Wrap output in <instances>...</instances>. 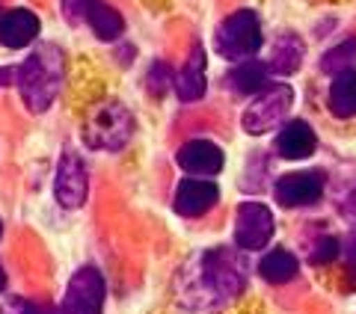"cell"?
Listing matches in <instances>:
<instances>
[{
    "label": "cell",
    "mask_w": 356,
    "mask_h": 314,
    "mask_svg": "<svg viewBox=\"0 0 356 314\" xmlns=\"http://www.w3.org/2000/svg\"><path fill=\"white\" fill-rule=\"evenodd\" d=\"M181 297L187 306H217V302L235 297L243 288V267L229 249H214L199 255L181 273Z\"/></svg>",
    "instance_id": "6da1fadb"
},
{
    "label": "cell",
    "mask_w": 356,
    "mask_h": 314,
    "mask_svg": "<svg viewBox=\"0 0 356 314\" xmlns=\"http://www.w3.org/2000/svg\"><path fill=\"white\" fill-rule=\"evenodd\" d=\"M65 77V60L57 44H42L18 69V89L30 113H44L57 101Z\"/></svg>",
    "instance_id": "7a4b0ae2"
},
{
    "label": "cell",
    "mask_w": 356,
    "mask_h": 314,
    "mask_svg": "<svg viewBox=\"0 0 356 314\" xmlns=\"http://www.w3.org/2000/svg\"><path fill=\"white\" fill-rule=\"evenodd\" d=\"M131 137H134V116L122 101H104V104H98L89 113L86 128H83V140L89 149L119 151V149H125Z\"/></svg>",
    "instance_id": "3957f363"
},
{
    "label": "cell",
    "mask_w": 356,
    "mask_h": 314,
    "mask_svg": "<svg viewBox=\"0 0 356 314\" xmlns=\"http://www.w3.org/2000/svg\"><path fill=\"white\" fill-rule=\"evenodd\" d=\"M214 48L226 60H247L261 48V24L252 9H238L217 27Z\"/></svg>",
    "instance_id": "277c9868"
},
{
    "label": "cell",
    "mask_w": 356,
    "mask_h": 314,
    "mask_svg": "<svg viewBox=\"0 0 356 314\" xmlns=\"http://www.w3.org/2000/svg\"><path fill=\"white\" fill-rule=\"evenodd\" d=\"M291 104H294L291 86H288V83L270 86V89H264V92L255 98L247 110H243L241 125H243V131H247V133L259 137V133H267V131L280 128L285 122V116H288V110H291Z\"/></svg>",
    "instance_id": "5b68a950"
},
{
    "label": "cell",
    "mask_w": 356,
    "mask_h": 314,
    "mask_svg": "<svg viewBox=\"0 0 356 314\" xmlns=\"http://www.w3.org/2000/svg\"><path fill=\"white\" fill-rule=\"evenodd\" d=\"M104 308V279L95 267H83L72 276L65 288V314H102Z\"/></svg>",
    "instance_id": "8992f818"
},
{
    "label": "cell",
    "mask_w": 356,
    "mask_h": 314,
    "mask_svg": "<svg viewBox=\"0 0 356 314\" xmlns=\"http://www.w3.org/2000/svg\"><path fill=\"white\" fill-rule=\"evenodd\" d=\"M273 238V214L261 201H243L235 214V243L241 249H261Z\"/></svg>",
    "instance_id": "52a82bcc"
},
{
    "label": "cell",
    "mask_w": 356,
    "mask_h": 314,
    "mask_svg": "<svg viewBox=\"0 0 356 314\" xmlns=\"http://www.w3.org/2000/svg\"><path fill=\"white\" fill-rule=\"evenodd\" d=\"M54 193H57V201L63 208H81L86 201V193H89V178H86V166L81 160V154L65 149L63 157H60V170H57V187H54Z\"/></svg>",
    "instance_id": "ba28073f"
},
{
    "label": "cell",
    "mask_w": 356,
    "mask_h": 314,
    "mask_svg": "<svg viewBox=\"0 0 356 314\" xmlns=\"http://www.w3.org/2000/svg\"><path fill=\"white\" fill-rule=\"evenodd\" d=\"M276 201L282 208H303V205H315L324 193V172H291L282 175L273 187Z\"/></svg>",
    "instance_id": "9c48e42d"
},
{
    "label": "cell",
    "mask_w": 356,
    "mask_h": 314,
    "mask_svg": "<svg viewBox=\"0 0 356 314\" xmlns=\"http://www.w3.org/2000/svg\"><path fill=\"white\" fill-rule=\"evenodd\" d=\"M220 190L214 181H202V178H184L175 190V210L181 217H202L217 205Z\"/></svg>",
    "instance_id": "30bf717a"
},
{
    "label": "cell",
    "mask_w": 356,
    "mask_h": 314,
    "mask_svg": "<svg viewBox=\"0 0 356 314\" xmlns=\"http://www.w3.org/2000/svg\"><path fill=\"white\" fill-rule=\"evenodd\" d=\"M178 166L191 175H217L222 170V149L208 140H191L178 151Z\"/></svg>",
    "instance_id": "8fae6325"
},
{
    "label": "cell",
    "mask_w": 356,
    "mask_h": 314,
    "mask_svg": "<svg viewBox=\"0 0 356 314\" xmlns=\"http://www.w3.org/2000/svg\"><path fill=\"white\" fill-rule=\"evenodd\" d=\"M36 36H39V18L30 9H13V13L0 18V44H6V48L18 51Z\"/></svg>",
    "instance_id": "7c38bea8"
},
{
    "label": "cell",
    "mask_w": 356,
    "mask_h": 314,
    "mask_svg": "<svg viewBox=\"0 0 356 314\" xmlns=\"http://www.w3.org/2000/svg\"><path fill=\"white\" fill-rule=\"evenodd\" d=\"M318 149V137L306 122H288L276 137V151H280L285 160H303L312 151Z\"/></svg>",
    "instance_id": "4fadbf2b"
},
{
    "label": "cell",
    "mask_w": 356,
    "mask_h": 314,
    "mask_svg": "<svg viewBox=\"0 0 356 314\" xmlns=\"http://www.w3.org/2000/svg\"><path fill=\"white\" fill-rule=\"evenodd\" d=\"M175 92L181 101H199L205 95V51L199 44L193 48L191 60L184 63L181 74L175 77Z\"/></svg>",
    "instance_id": "5bb4252c"
},
{
    "label": "cell",
    "mask_w": 356,
    "mask_h": 314,
    "mask_svg": "<svg viewBox=\"0 0 356 314\" xmlns=\"http://www.w3.org/2000/svg\"><path fill=\"white\" fill-rule=\"evenodd\" d=\"M330 113L339 119L356 116V72L348 69L332 77L330 86Z\"/></svg>",
    "instance_id": "9a60e30c"
},
{
    "label": "cell",
    "mask_w": 356,
    "mask_h": 314,
    "mask_svg": "<svg viewBox=\"0 0 356 314\" xmlns=\"http://www.w3.org/2000/svg\"><path fill=\"white\" fill-rule=\"evenodd\" d=\"M86 21H89V27L95 30V36L102 42L119 39L122 27H125L122 15L116 13V9H110L107 3H102V0H89V3H86Z\"/></svg>",
    "instance_id": "2e32d148"
},
{
    "label": "cell",
    "mask_w": 356,
    "mask_h": 314,
    "mask_svg": "<svg viewBox=\"0 0 356 314\" xmlns=\"http://www.w3.org/2000/svg\"><path fill=\"white\" fill-rule=\"evenodd\" d=\"M303 42H300L297 36H291V33H288V36H282L280 42L273 44V51H270V65H267V69H270L273 74H294L300 65H303Z\"/></svg>",
    "instance_id": "e0dca14e"
},
{
    "label": "cell",
    "mask_w": 356,
    "mask_h": 314,
    "mask_svg": "<svg viewBox=\"0 0 356 314\" xmlns=\"http://www.w3.org/2000/svg\"><path fill=\"white\" fill-rule=\"evenodd\" d=\"M297 258L291 252H285V249H273V252H267L261 258V264H259V273L267 279L270 285H285V282H291V279L297 276Z\"/></svg>",
    "instance_id": "ac0fdd59"
},
{
    "label": "cell",
    "mask_w": 356,
    "mask_h": 314,
    "mask_svg": "<svg viewBox=\"0 0 356 314\" xmlns=\"http://www.w3.org/2000/svg\"><path fill=\"white\" fill-rule=\"evenodd\" d=\"M267 65L255 63V60H243L235 72L229 74V86L235 89V92L241 95H250V92H261V89L267 86Z\"/></svg>",
    "instance_id": "d6986e66"
},
{
    "label": "cell",
    "mask_w": 356,
    "mask_h": 314,
    "mask_svg": "<svg viewBox=\"0 0 356 314\" xmlns=\"http://www.w3.org/2000/svg\"><path fill=\"white\" fill-rule=\"evenodd\" d=\"M353 60H356V39H348V42H341L332 51L324 53V60H321V69H324L327 74H341V72L350 69Z\"/></svg>",
    "instance_id": "ffe728a7"
},
{
    "label": "cell",
    "mask_w": 356,
    "mask_h": 314,
    "mask_svg": "<svg viewBox=\"0 0 356 314\" xmlns=\"http://www.w3.org/2000/svg\"><path fill=\"white\" fill-rule=\"evenodd\" d=\"M339 255V240L336 238H321L309 252V261L312 264H330L332 258Z\"/></svg>",
    "instance_id": "44dd1931"
},
{
    "label": "cell",
    "mask_w": 356,
    "mask_h": 314,
    "mask_svg": "<svg viewBox=\"0 0 356 314\" xmlns=\"http://www.w3.org/2000/svg\"><path fill=\"white\" fill-rule=\"evenodd\" d=\"M170 65L166 63H154L152 69H149V89H152V95H163L166 92V86H170Z\"/></svg>",
    "instance_id": "7402d4cb"
},
{
    "label": "cell",
    "mask_w": 356,
    "mask_h": 314,
    "mask_svg": "<svg viewBox=\"0 0 356 314\" xmlns=\"http://www.w3.org/2000/svg\"><path fill=\"white\" fill-rule=\"evenodd\" d=\"M86 3H89V0H63L65 18H69V21H81V18H86Z\"/></svg>",
    "instance_id": "603a6c76"
},
{
    "label": "cell",
    "mask_w": 356,
    "mask_h": 314,
    "mask_svg": "<svg viewBox=\"0 0 356 314\" xmlns=\"http://www.w3.org/2000/svg\"><path fill=\"white\" fill-rule=\"evenodd\" d=\"M348 270H350V279H356V238H350L348 243Z\"/></svg>",
    "instance_id": "cb8c5ba5"
},
{
    "label": "cell",
    "mask_w": 356,
    "mask_h": 314,
    "mask_svg": "<svg viewBox=\"0 0 356 314\" xmlns=\"http://www.w3.org/2000/svg\"><path fill=\"white\" fill-rule=\"evenodd\" d=\"M15 314H42V311H39V308H33V306H18Z\"/></svg>",
    "instance_id": "d4e9b609"
},
{
    "label": "cell",
    "mask_w": 356,
    "mask_h": 314,
    "mask_svg": "<svg viewBox=\"0 0 356 314\" xmlns=\"http://www.w3.org/2000/svg\"><path fill=\"white\" fill-rule=\"evenodd\" d=\"M6 288V273H3V267H0V290Z\"/></svg>",
    "instance_id": "484cf974"
},
{
    "label": "cell",
    "mask_w": 356,
    "mask_h": 314,
    "mask_svg": "<svg viewBox=\"0 0 356 314\" xmlns=\"http://www.w3.org/2000/svg\"><path fill=\"white\" fill-rule=\"evenodd\" d=\"M42 314H54V311H42Z\"/></svg>",
    "instance_id": "4316f807"
},
{
    "label": "cell",
    "mask_w": 356,
    "mask_h": 314,
    "mask_svg": "<svg viewBox=\"0 0 356 314\" xmlns=\"http://www.w3.org/2000/svg\"><path fill=\"white\" fill-rule=\"evenodd\" d=\"M0 231H3V226H0Z\"/></svg>",
    "instance_id": "83f0119b"
}]
</instances>
